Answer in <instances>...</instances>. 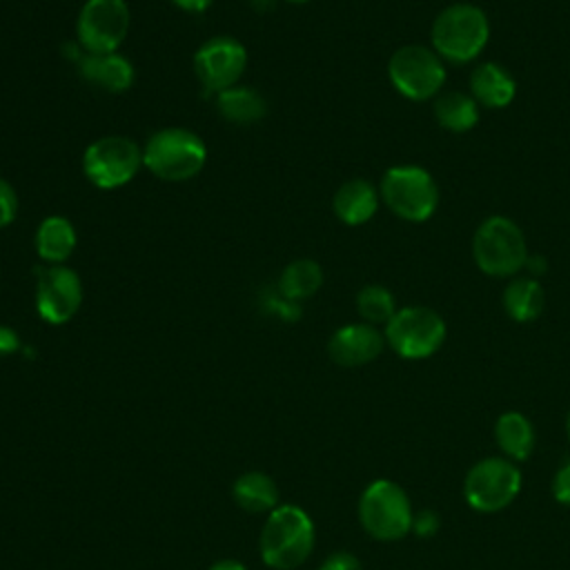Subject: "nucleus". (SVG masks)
<instances>
[{"label":"nucleus","instance_id":"obj_27","mask_svg":"<svg viewBox=\"0 0 570 570\" xmlns=\"http://www.w3.org/2000/svg\"><path fill=\"white\" fill-rule=\"evenodd\" d=\"M439 528H441V519H439V514H436L434 510H421V512L414 517V521H412V530H414L416 537H421V539L434 537V534L439 532Z\"/></svg>","mask_w":570,"mask_h":570},{"label":"nucleus","instance_id":"obj_14","mask_svg":"<svg viewBox=\"0 0 570 570\" xmlns=\"http://www.w3.org/2000/svg\"><path fill=\"white\" fill-rule=\"evenodd\" d=\"M385 347V336L376 325L370 323H347L338 327L327 341L330 358L341 367H361L381 356Z\"/></svg>","mask_w":570,"mask_h":570},{"label":"nucleus","instance_id":"obj_28","mask_svg":"<svg viewBox=\"0 0 570 570\" xmlns=\"http://www.w3.org/2000/svg\"><path fill=\"white\" fill-rule=\"evenodd\" d=\"M552 494L561 505L570 508V463L561 465L552 479Z\"/></svg>","mask_w":570,"mask_h":570},{"label":"nucleus","instance_id":"obj_18","mask_svg":"<svg viewBox=\"0 0 570 570\" xmlns=\"http://www.w3.org/2000/svg\"><path fill=\"white\" fill-rule=\"evenodd\" d=\"M36 254L47 265H65L78 245L76 227L65 216H47L40 220L33 236Z\"/></svg>","mask_w":570,"mask_h":570},{"label":"nucleus","instance_id":"obj_24","mask_svg":"<svg viewBox=\"0 0 570 570\" xmlns=\"http://www.w3.org/2000/svg\"><path fill=\"white\" fill-rule=\"evenodd\" d=\"M323 285V267L312 258H296L287 263L278 276V292L292 303L312 298Z\"/></svg>","mask_w":570,"mask_h":570},{"label":"nucleus","instance_id":"obj_12","mask_svg":"<svg viewBox=\"0 0 570 570\" xmlns=\"http://www.w3.org/2000/svg\"><path fill=\"white\" fill-rule=\"evenodd\" d=\"M247 67V51L232 36L205 40L194 53V73L207 94H218L238 85Z\"/></svg>","mask_w":570,"mask_h":570},{"label":"nucleus","instance_id":"obj_35","mask_svg":"<svg viewBox=\"0 0 570 570\" xmlns=\"http://www.w3.org/2000/svg\"><path fill=\"white\" fill-rule=\"evenodd\" d=\"M287 2H294V4H303V2H307V0H287Z\"/></svg>","mask_w":570,"mask_h":570},{"label":"nucleus","instance_id":"obj_2","mask_svg":"<svg viewBox=\"0 0 570 570\" xmlns=\"http://www.w3.org/2000/svg\"><path fill=\"white\" fill-rule=\"evenodd\" d=\"M314 548V523L298 505H276L261 530L258 552L272 570H294Z\"/></svg>","mask_w":570,"mask_h":570},{"label":"nucleus","instance_id":"obj_26","mask_svg":"<svg viewBox=\"0 0 570 570\" xmlns=\"http://www.w3.org/2000/svg\"><path fill=\"white\" fill-rule=\"evenodd\" d=\"M18 216V194L13 185L0 178V229L9 227Z\"/></svg>","mask_w":570,"mask_h":570},{"label":"nucleus","instance_id":"obj_7","mask_svg":"<svg viewBox=\"0 0 570 570\" xmlns=\"http://www.w3.org/2000/svg\"><path fill=\"white\" fill-rule=\"evenodd\" d=\"M358 521L376 541H399L412 530V505L405 490L390 481H372L358 499Z\"/></svg>","mask_w":570,"mask_h":570},{"label":"nucleus","instance_id":"obj_4","mask_svg":"<svg viewBox=\"0 0 570 570\" xmlns=\"http://www.w3.org/2000/svg\"><path fill=\"white\" fill-rule=\"evenodd\" d=\"M205 163V140L185 127L158 129L142 147V167L167 183H183L198 176Z\"/></svg>","mask_w":570,"mask_h":570},{"label":"nucleus","instance_id":"obj_10","mask_svg":"<svg viewBox=\"0 0 570 570\" xmlns=\"http://www.w3.org/2000/svg\"><path fill=\"white\" fill-rule=\"evenodd\" d=\"M521 490V470L510 459L488 456L476 461L463 481V497L476 512H499L508 508Z\"/></svg>","mask_w":570,"mask_h":570},{"label":"nucleus","instance_id":"obj_8","mask_svg":"<svg viewBox=\"0 0 570 570\" xmlns=\"http://www.w3.org/2000/svg\"><path fill=\"white\" fill-rule=\"evenodd\" d=\"M445 62L428 45H403L387 60L392 87L412 102L436 98L445 85Z\"/></svg>","mask_w":570,"mask_h":570},{"label":"nucleus","instance_id":"obj_25","mask_svg":"<svg viewBox=\"0 0 570 570\" xmlns=\"http://www.w3.org/2000/svg\"><path fill=\"white\" fill-rule=\"evenodd\" d=\"M396 298L383 285H365L356 294V312L363 323L370 325H387V321L396 314Z\"/></svg>","mask_w":570,"mask_h":570},{"label":"nucleus","instance_id":"obj_6","mask_svg":"<svg viewBox=\"0 0 570 570\" xmlns=\"http://www.w3.org/2000/svg\"><path fill=\"white\" fill-rule=\"evenodd\" d=\"M383 336L385 345L392 347V352L401 358L421 361L441 350L448 336V325L436 309L425 305H407L399 307L387 321Z\"/></svg>","mask_w":570,"mask_h":570},{"label":"nucleus","instance_id":"obj_19","mask_svg":"<svg viewBox=\"0 0 570 570\" xmlns=\"http://www.w3.org/2000/svg\"><path fill=\"white\" fill-rule=\"evenodd\" d=\"M501 305L514 323H530L541 316V312L546 307V292H543L539 278L517 274L505 285Z\"/></svg>","mask_w":570,"mask_h":570},{"label":"nucleus","instance_id":"obj_23","mask_svg":"<svg viewBox=\"0 0 570 570\" xmlns=\"http://www.w3.org/2000/svg\"><path fill=\"white\" fill-rule=\"evenodd\" d=\"M232 497L234 503L249 514H269L278 505V488L274 479L258 470L240 474L232 485Z\"/></svg>","mask_w":570,"mask_h":570},{"label":"nucleus","instance_id":"obj_5","mask_svg":"<svg viewBox=\"0 0 570 570\" xmlns=\"http://www.w3.org/2000/svg\"><path fill=\"white\" fill-rule=\"evenodd\" d=\"M381 203L405 223H425L439 207V185L421 165H392L379 183Z\"/></svg>","mask_w":570,"mask_h":570},{"label":"nucleus","instance_id":"obj_16","mask_svg":"<svg viewBox=\"0 0 570 570\" xmlns=\"http://www.w3.org/2000/svg\"><path fill=\"white\" fill-rule=\"evenodd\" d=\"M379 205V187L367 178H350L332 196L334 216L350 227L365 225L376 214Z\"/></svg>","mask_w":570,"mask_h":570},{"label":"nucleus","instance_id":"obj_30","mask_svg":"<svg viewBox=\"0 0 570 570\" xmlns=\"http://www.w3.org/2000/svg\"><path fill=\"white\" fill-rule=\"evenodd\" d=\"M18 347H20V336L16 334V330L0 325V354L2 356L13 354V352H18Z\"/></svg>","mask_w":570,"mask_h":570},{"label":"nucleus","instance_id":"obj_3","mask_svg":"<svg viewBox=\"0 0 570 570\" xmlns=\"http://www.w3.org/2000/svg\"><path fill=\"white\" fill-rule=\"evenodd\" d=\"M528 256L523 229L510 216H488L474 229L472 258L485 276L512 278L525 267Z\"/></svg>","mask_w":570,"mask_h":570},{"label":"nucleus","instance_id":"obj_20","mask_svg":"<svg viewBox=\"0 0 570 570\" xmlns=\"http://www.w3.org/2000/svg\"><path fill=\"white\" fill-rule=\"evenodd\" d=\"M216 111L223 120L234 125H254L265 118L267 102L265 98L245 85H234L229 89H223L214 96Z\"/></svg>","mask_w":570,"mask_h":570},{"label":"nucleus","instance_id":"obj_15","mask_svg":"<svg viewBox=\"0 0 570 570\" xmlns=\"http://www.w3.org/2000/svg\"><path fill=\"white\" fill-rule=\"evenodd\" d=\"M80 76L96 89L107 94H122L134 85V65L120 51L82 53L78 60Z\"/></svg>","mask_w":570,"mask_h":570},{"label":"nucleus","instance_id":"obj_32","mask_svg":"<svg viewBox=\"0 0 570 570\" xmlns=\"http://www.w3.org/2000/svg\"><path fill=\"white\" fill-rule=\"evenodd\" d=\"M178 9L187 11V13H203L212 7L214 0H171Z\"/></svg>","mask_w":570,"mask_h":570},{"label":"nucleus","instance_id":"obj_9","mask_svg":"<svg viewBox=\"0 0 570 570\" xmlns=\"http://www.w3.org/2000/svg\"><path fill=\"white\" fill-rule=\"evenodd\" d=\"M140 167L142 147L120 134L96 138L82 154V174L98 189H118L127 185Z\"/></svg>","mask_w":570,"mask_h":570},{"label":"nucleus","instance_id":"obj_34","mask_svg":"<svg viewBox=\"0 0 570 570\" xmlns=\"http://www.w3.org/2000/svg\"><path fill=\"white\" fill-rule=\"evenodd\" d=\"M566 434H568V441H570V410H568V416H566Z\"/></svg>","mask_w":570,"mask_h":570},{"label":"nucleus","instance_id":"obj_13","mask_svg":"<svg viewBox=\"0 0 570 570\" xmlns=\"http://www.w3.org/2000/svg\"><path fill=\"white\" fill-rule=\"evenodd\" d=\"M82 305V281L67 265H49L36 283V312L51 325L71 321Z\"/></svg>","mask_w":570,"mask_h":570},{"label":"nucleus","instance_id":"obj_11","mask_svg":"<svg viewBox=\"0 0 570 570\" xmlns=\"http://www.w3.org/2000/svg\"><path fill=\"white\" fill-rule=\"evenodd\" d=\"M131 24L127 0H87L76 20V40L85 53H111L125 42Z\"/></svg>","mask_w":570,"mask_h":570},{"label":"nucleus","instance_id":"obj_29","mask_svg":"<svg viewBox=\"0 0 570 570\" xmlns=\"http://www.w3.org/2000/svg\"><path fill=\"white\" fill-rule=\"evenodd\" d=\"M318 570H363V566H361V561H358L354 554L341 550V552L330 554V557L321 563Z\"/></svg>","mask_w":570,"mask_h":570},{"label":"nucleus","instance_id":"obj_1","mask_svg":"<svg viewBox=\"0 0 570 570\" xmlns=\"http://www.w3.org/2000/svg\"><path fill=\"white\" fill-rule=\"evenodd\" d=\"M490 40L485 11L470 2H454L441 9L430 29V45L443 62L465 65L481 56Z\"/></svg>","mask_w":570,"mask_h":570},{"label":"nucleus","instance_id":"obj_31","mask_svg":"<svg viewBox=\"0 0 570 570\" xmlns=\"http://www.w3.org/2000/svg\"><path fill=\"white\" fill-rule=\"evenodd\" d=\"M523 269H528V276L539 278V276L548 269V263H546V258H543L541 254H530V256H528V261H525V267H523Z\"/></svg>","mask_w":570,"mask_h":570},{"label":"nucleus","instance_id":"obj_33","mask_svg":"<svg viewBox=\"0 0 570 570\" xmlns=\"http://www.w3.org/2000/svg\"><path fill=\"white\" fill-rule=\"evenodd\" d=\"M209 570H247L240 561H234V559H223V561H216L214 566H209Z\"/></svg>","mask_w":570,"mask_h":570},{"label":"nucleus","instance_id":"obj_22","mask_svg":"<svg viewBox=\"0 0 570 570\" xmlns=\"http://www.w3.org/2000/svg\"><path fill=\"white\" fill-rule=\"evenodd\" d=\"M494 441L510 461H528L534 452V428L525 414L510 410L497 419Z\"/></svg>","mask_w":570,"mask_h":570},{"label":"nucleus","instance_id":"obj_21","mask_svg":"<svg viewBox=\"0 0 570 570\" xmlns=\"http://www.w3.org/2000/svg\"><path fill=\"white\" fill-rule=\"evenodd\" d=\"M434 118L441 129L452 134H465L476 127L481 118L479 102L465 91H441L434 98Z\"/></svg>","mask_w":570,"mask_h":570},{"label":"nucleus","instance_id":"obj_17","mask_svg":"<svg viewBox=\"0 0 570 570\" xmlns=\"http://www.w3.org/2000/svg\"><path fill=\"white\" fill-rule=\"evenodd\" d=\"M470 96L485 109H503L517 96L514 76L499 62H479L470 73Z\"/></svg>","mask_w":570,"mask_h":570}]
</instances>
